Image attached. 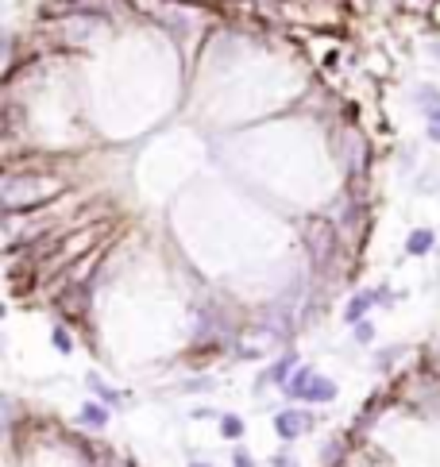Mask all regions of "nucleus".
Here are the masks:
<instances>
[{
  "label": "nucleus",
  "instance_id": "16",
  "mask_svg": "<svg viewBox=\"0 0 440 467\" xmlns=\"http://www.w3.org/2000/svg\"><path fill=\"white\" fill-rule=\"evenodd\" d=\"M190 467H208V464H205V459H193V464H190Z\"/></svg>",
  "mask_w": 440,
  "mask_h": 467
},
{
  "label": "nucleus",
  "instance_id": "8",
  "mask_svg": "<svg viewBox=\"0 0 440 467\" xmlns=\"http://www.w3.org/2000/svg\"><path fill=\"white\" fill-rule=\"evenodd\" d=\"M89 390H97L100 398H105V401H112V406H120V401H124V394H120V390H112V386H105V378H100V375H89Z\"/></svg>",
  "mask_w": 440,
  "mask_h": 467
},
{
  "label": "nucleus",
  "instance_id": "6",
  "mask_svg": "<svg viewBox=\"0 0 440 467\" xmlns=\"http://www.w3.org/2000/svg\"><path fill=\"white\" fill-rule=\"evenodd\" d=\"M432 243H437V240H432V232H429V228H417V232H409L406 251H409V255H429V251H432Z\"/></svg>",
  "mask_w": 440,
  "mask_h": 467
},
{
  "label": "nucleus",
  "instance_id": "10",
  "mask_svg": "<svg viewBox=\"0 0 440 467\" xmlns=\"http://www.w3.org/2000/svg\"><path fill=\"white\" fill-rule=\"evenodd\" d=\"M290 367H294V355H286V359H278L271 371H266V378L271 383H286V375H290Z\"/></svg>",
  "mask_w": 440,
  "mask_h": 467
},
{
  "label": "nucleus",
  "instance_id": "11",
  "mask_svg": "<svg viewBox=\"0 0 440 467\" xmlns=\"http://www.w3.org/2000/svg\"><path fill=\"white\" fill-rule=\"evenodd\" d=\"M82 421H85V425H105V421H108V413H105V409H100V406H93V401H89V406H85L82 409Z\"/></svg>",
  "mask_w": 440,
  "mask_h": 467
},
{
  "label": "nucleus",
  "instance_id": "2",
  "mask_svg": "<svg viewBox=\"0 0 440 467\" xmlns=\"http://www.w3.org/2000/svg\"><path fill=\"white\" fill-rule=\"evenodd\" d=\"M294 398H309V401H333L336 398V383L324 375H313L309 367H301V375L290 383Z\"/></svg>",
  "mask_w": 440,
  "mask_h": 467
},
{
  "label": "nucleus",
  "instance_id": "5",
  "mask_svg": "<svg viewBox=\"0 0 440 467\" xmlns=\"http://www.w3.org/2000/svg\"><path fill=\"white\" fill-rule=\"evenodd\" d=\"M421 109L429 116V139L440 143V93L437 89H421Z\"/></svg>",
  "mask_w": 440,
  "mask_h": 467
},
{
  "label": "nucleus",
  "instance_id": "4",
  "mask_svg": "<svg viewBox=\"0 0 440 467\" xmlns=\"http://www.w3.org/2000/svg\"><path fill=\"white\" fill-rule=\"evenodd\" d=\"M309 236H313V263L324 267V259L333 251V228L324 224V220H313V224H309Z\"/></svg>",
  "mask_w": 440,
  "mask_h": 467
},
{
  "label": "nucleus",
  "instance_id": "7",
  "mask_svg": "<svg viewBox=\"0 0 440 467\" xmlns=\"http://www.w3.org/2000/svg\"><path fill=\"white\" fill-rule=\"evenodd\" d=\"M371 305H374V293H367V290L356 293V298H351V305H348V313H344V321H351V325H356V321L363 317Z\"/></svg>",
  "mask_w": 440,
  "mask_h": 467
},
{
  "label": "nucleus",
  "instance_id": "13",
  "mask_svg": "<svg viewBox=\"0 0 440 467\" xmlns=\"http://www.w3.org/2000/svg\"><path fill=\"white\" fill-rule=\"evenodd\" d=\"M371 336H374V328H371V325H359V328H356V340H359V344H367Z\"/></svg>",
  "mask_w": 440,
  "mask_h": 467
},
{
  "label": "nucleus",
  "instance_id": "15",
  "mask_svg": "<svg viewBox=\"0 0 440 467\" xmlns=\"http://www.w3.org/2000/svg\"><path fill=\"white\" fill-rule=\"evenodd\" d=\"M274 467H294V464H290V456H274Z\"/></svg>",
  "mask_w": 440,
  "mask_h": 467
},
{
  "label": "nucleus",
  "instance_id": "12",
  "mask_svg": "<svg viewBox=\"0 0 440 467\" xmlns=\"http://www.w3.org/2000/svg\"><path fill=\"white\" fill-rule=\"evenodd\" d=\"M54 348H59V351H70V336L62 332V328H54Z\"/></svg>",
  "mask_w": 440,
  "mask_h": 467
},
{
  "label": "nucleus",
  "instance_id": "1",
  "mask_svg": "<svg viewBox=\"0 0 440 467\" xmlns=\"http://www.w3.org/2000/svg\"><path fill=\"white\" fill-rule=\"evenodd\" d=\"M62 182L54 178H8L4 182V209H35V205H47L50 197H59Z\"/></svg>",
  "mask_w": 440,
  "mask_h": 467
},
{
  "label": "nucleus",
  "instance_id": "3",
  "mask_svg": "<svg viewBox=\"0 0 440 467\" xmlns=\"http://www.w3.org/2000/svg\"><path fill=\"white\" fill-rule=\"evenodd\" d=\"M309 425H313V421H309V413H301V409H282V413L274 418V433L282 436V441H294V436H301Z\"/></svg>",
  "mask_w": 440,
  "mask_h": 467
},
{
  "label": "nucleus",
  "instance_id": "14",
  "mask_svg": "<svg viewBox=\"0 0 440 467\" xmlns=\"http://www.w3.org/2000/svg\"><path fill=\"white\" fill-rule=\"evenodd\" d=\"M236 467H255V464H251V456H248V452H236Z\"/></svg>",
  "mask_w": 440,
  "mask_h": 467
},
{
  "label": "nucleus",
  "instance_id": "9",
  "mask_svg": "<svg viewBox=\"0 0 440 467\" xmlns=\"http://www.w3.org/2000/svg\"><path fill=\"white\" fill-rule=\"evenodd\" d=\"M220 433H225L228 441H240V436H243V421L236 418V413H225V418H220Z\"/></svg>",
  "mask_w": 440,
  "mask_h": 467
}]
</instances>
